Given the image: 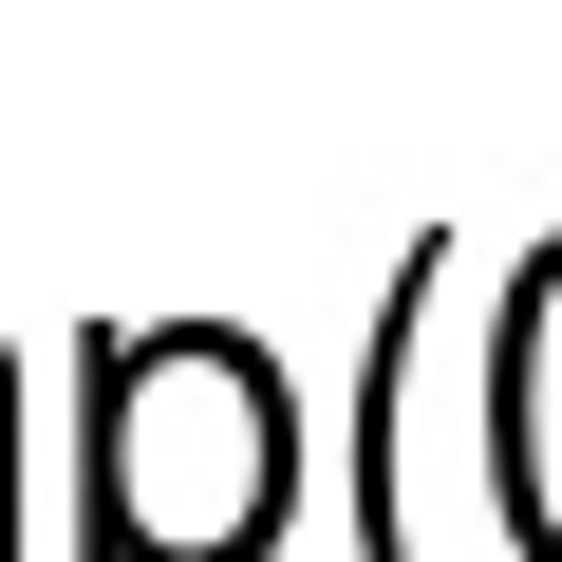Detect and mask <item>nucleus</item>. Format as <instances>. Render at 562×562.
I'll use <instances>...</instances> for the list:
<instances>
[]
</instances>
